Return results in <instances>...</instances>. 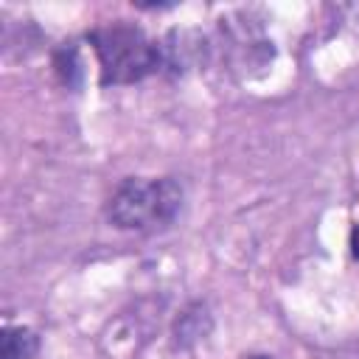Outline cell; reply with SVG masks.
Masks as SVG:
<instances>
[{
  "instance_id": "cell-3",
  "label": "cell",
  "mask_w": 359,
  "mask_h": 359,
  "mask_svg": "<svg viewBox=\"0 0 359 359\" xmlns=\"http://www.w3.org/2000/svg\"><path fill=\"white\" fill-rule=\"evenodd\" d=\"M36 334L28 328H6L0 339V359H31L36 353Z\"/></svg>"
},
{
  "instance_id": "cell-2",
  "label": "cell",
  "mask_w": 359,
  "mask_h": 359,
  "mask_svg": "<svg viewBox=\"0 0 359 359\" xmlns=\"http://www.w3.org/2000/svg\"><path fill=\"white\" fill-rule=\"evenodd\" d=\"M93 50L98 56L101 67V84H132L146 79L160 65L157 45L135 25L118 20L109 25H101L90 34Z\"/></svg>"
},
{
  "instance_id": "cell-1",
  "label": "cell",
  "mask_w": 359,
  "mask_h": 359,
  "mask_svg": "<svg viewBox=\"0 0 359 359\" xmlns=\"http://www.w3.org/2000/svg\"><path fill=\"white\" fill-rule=\"evenodd\" d=\"M182 208V188L171 177H129L107 202V219L121 230H165Z\"/></svg>"
},
{
  "instance_id": "cell-4",
  "label": "cell",
  "mask_w": 359,
  "mask_h": 359,
  "mask_svg": "<svg viewBox=\"0 0 359 359\" xmlns=\"http://www.w3.org/2000/svg\"><path fill=\"white\" fill-rule=\"evenodd\" d=\"M351 252H353V258L359 261V224H356L353 233H351Z\"/></svg>"
},
{
  "instance_id": "cell-5",
  "label": "cell",
  "mask_w": 359,
  "mask_h": 359,
  "mask_svg": "<svg viewBox=\"0 0 359 359\" xmlns=\"http://www.w3.org/2000/svg\"><path fill=\"white\" fill-rule=\"evenodd\" d=\"M252 359H266V356H252Z\"/></svg>"
}]
</instances>
